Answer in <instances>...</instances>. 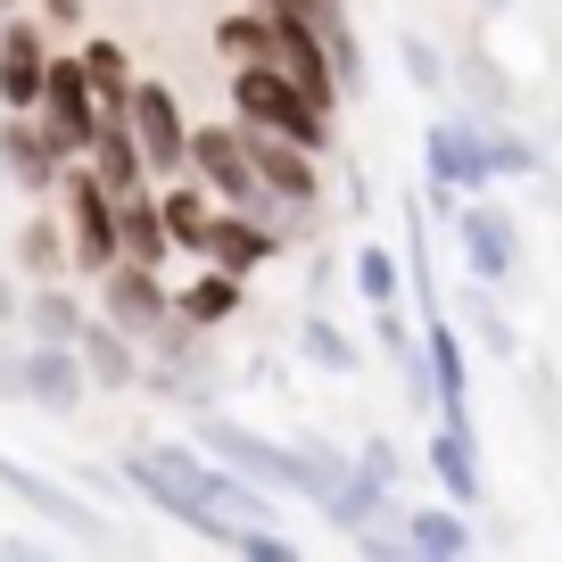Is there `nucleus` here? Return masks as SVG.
<instances>
[{"mask_svg":"<svg viewBox=\"0 0 562 562\" xmlns=\"http://www.w3.org/2000/svg\"><path fill=\"white\" fill-rule=\"evenodd\" d=\"M422 166H430V207L439 215H463L456 191H488L496 182V149H488V116H439L422 133Z\"/></svg>","mask_w":562,"mask_h":562,"instance_id":"nucleus-3","label":"nucleus"},{"mask_svg":"<svg viewBox=\"0 0 562 562\" xmlns=\"http://www.w3.org/2000/svg\"><path fill=\"white\" fill-rule=\"evenodd\" d=\"M58 199H67V232H75V273H108L124 257V232H116V191L100 182V166L75 158Z\"/></svg>","mask_w":562,"mask_h":562,"instance_id":"nucleus-5","label":"nucleus"},{"mask_svg":"<svg viewBox=\"0 0 562 562\" xmlns=\"http://www.w3.org/2000/svg\"><path fill=\"white\" fill-rule=\"evenodd\" d=\"M422 339H430V405H439V414H472V405H463L472 397V381H463V339L447 331L439 315L422 323Z\"/></svg>","mask_w":562,"mask_h":562,"instance_id":"nucleus-20","label":"nucleus"},{"mask_svg":"<svg viewBox=\"0 0 562 562\" xmlns=\"http://www.w3.org/2000/svg\"><path fill=\"white\" fill-rule=\"evenodd\" d=\"M91 397V372H83V348H58V339H34L25 348V405L67 422L75 405Z\"/></svg>","mask_w":562,"mask_h":562,"instance_id":"nucleus-13","label":"nucleus"},{"mask_svg":"<svg viewBox=\"0 0 562 562\" xmlns=\"http://www.w3.org/2000/svg\"><path fill=\"white\" fill-rule=\"evenodd\" d=\"M0 175L18 182V191H34V199H50L58 182H67V158H58V140L42 133V116H0Z\"/></svg>","mask_w":562,"mask_h":562,"instance_id":"nucleus-10","label":"nucleus"},{"mask_svg":"<svg viewBox=\"0 0 562 562\" xmlns=\"http://www.w3.org/2000/svg\"><path fill=\"white\" fill-rule=\"evenodd\" d=\"M232 554H248V562H290V554H299V546L281 538V529H273V521H248V529H240V538H232Z\"/></svg>","mask_w":562,"mask_h":562,"instance_id":"nucleus-33","label":"nucleus"},{"mask_svg":"<svg viewBox=\"0 0 562 562\" xmlns=\"http://www.w3.org/2000/svg\"><path fill=\"white\" fill-rule=\"evenodd\" d=\"M0 182H9V175H0Z\"/></svg>","mask_w":562,"mask_h":562,"instance_id":"nucleus-45","label":"nucleus"},{"mask_svg":"<svg viewBox=\"0 0 562 562\" xmlns=\"http://www.w3.org/2000/svg\"><path fill=\"white\" fill-rule=\"evenodd\" d=\"M42 18H50V25H75V18H83V0H42Z\"/></svg>","mask_w":562,"mask_h":562,"instance_id":"nucleus-41","label":"nucleus"},{"mask_svg":"<svg viewBox=\"0 0 562 562\" xmlns=\"http://www.w3.org/2000/svg\"><path fill=\"white\" fill-rule=\"evenodd\" d=\"M191 175L207 182L224 207H248L257 199V158H248L240 124H191Z\"/></svg>","mask_w":562,"mask_h":562,"instance_id":"nucleus-8","label":"nucleus"},{"mask_svg":"<svg viewBox=\"0 0 562 562\" xmlns=\"http://www.w3.org/2000/svg\"><path fill=\"white\" fill-rule=\"evenodd\" d=\"M116 232H124V257H133V265H166V257H175V232H166L158 191H124L116 199Z\"/></svg>","mask_w":562,"mask_h":562,"instance_id":"nucleus-19","label":"nucleus"},{"mask_svg":"<svg viewBox=\"0 0 562 562\" xmlns=\"http://www.w3.org/2000/svg\"><path fill=\"white\" fill-rule=\"evenodd\" d=\"M463 315H472V331H480V348H488V356H521V339H513V323L496 315V306L480 299V290H472V299H463Z\"/></svg>","mask_w":562,"mask_h":562,"instance_id":"nucleus-32","label":"nucleus"},{"mask_svg":"<svg viewBox=\"0 0 562 562\" xmlns=\"http://www.w3.org/2000/svg\"><path fill=\"white\" fill-rule=\"evenodd\" d=\"M232 116L248 124H273V133L306 140V149H331V108H315L290 75L273 67V58H248V67H232Z\"/></svg>","mask_w":562,"mask_h":562,"instance_id":"nucleus-2","label":"nucleus"},{"mask_svg":"<svg viewBox=\"0 0 562 562\" xmlns=\"http://www.w3.org/2000/svg\"><path fill=\"white\" fill-rule=\"evenodd\" d=\"M456 75H463V83H472V91H480L488 108H505V75H496V67H488L480 50H456Z\"/></svg>","mask_w":562,"mask_h":562,"instance_id":"nucleus-36","label":"nucleus"},{"mask_svg":"<svg viewBox=\"0 0 562 562\" xmlns=\"http://www.w3.org/2000/svg\"><path fill=\"white\" fill-rule=\"evenodd\" d=\"M430 472H439V488L456 496L463 513L488 496V480H480V439H472V414H439V439H430Z\"/></svg>","mask_w":562,"mask_h":562,"instance_id":"nucleus-16","label":"nucleus"},{"mask_svg":"<svg viewBox=\"0 0 562 562\" xmlns=\"http://www.w3.org/2000/svg\"><path fill=\"white\" fill-rule=\"evenodd\" d=\"M397 50H405V75H414V83H422V91H447V58H439V50H430V42H422V34H405V42H397Z\"/></svg>","mask_w":562,"mask_h":562,"instance_id":"nucleus-35","label":"nucleus"},{"mask_svg":"<svg viewBox=\"0 0 562 562\" xmlns=\"http://www.w3.org/2000/svg\"><path fill=\"white\" fill-rule=\"evenodd\" d=\"M18 265L34 281H58V265H75V232H58L50 215H34V224L18 232Z\"/></svg>","mask_w":562,"mask_h":562,"instance_id":"nucleus-28","label":"nucleus"},{"mask_svg":"<svg viewBox=\"0 0 562 562\" xmlns=\"http://www.w3.org/2000/svg\"><path fill=\"white\" fill-rule=\"evenodd\" d=\"M0 25H9V0H0Z\"/></svg>","mask_w":562,"mask_h":562,"instance_id":"nucleus-43","label":"nucleus"},{"mask_svg":"<svg viewBox=\"0 0 562 562\" xmlns=\"http://www.w3.org/2000/svg\"><path fill=\"white\" fill-rule=\"evenodd\" d=\"M133 133L149 149V175L158 182L191 175V124H182V100L166 83H133Z\"/></svg>","mask_w":562,"mask_h":562,"instance_id":"nucleus-9","label":"nucleus"},{"mask_svg":"<svg viewBox=\"0 0 562 562\" xmlns=\"http://www.w3.org/2000/svg\"><path fill=\"white\" fill-rule=\"evenodd\" d=\"M83 75H91V91H100V116H124V108H133V58H124V42H100L91 34L83 42Z\"/></svg>","mask_w":562,"mask_h":562,"instance_id":"nucleus-22","label":"nucleus"},{"mask_svg":"<svg viewBox=\"0 0 562 562\" xmlns=\"http://www.w3.org/2000/svg\"><path fill=\"white\" fill-rule=\"evenodd\" d=\"M397 290H405V265L389 257V248H356V299L364 306H397Z\"/></svg>","mask_w":562,"mask_h":562,"instance_id":"nucleus-30","label":"nucleus"},{"mask_svg":"<svg viewBox=\"0 0 562 562\" xmlns=\"http://www.w3.org/2000/svg\"><path fill=\"white\" fill-rule=\"evenodd\" d=\"M207 182H166V191H158V207H166V232H175V248H182V257H199V240H207V224H215V207H207Z\"/></svg>","mask_w":562,"mask_h":562,"instance_id":"nucleus-23","label":"nucleus"},{"mask_svg":"<svg viewBox=\"0 0 562 562\" xmlns=\"http://www.w3.org/2000/svg\"><path fill=\"white\" fill-rule=\"evenodd\" d=\"M199 447H207L215 463H232L240 480H257V488H273V496H315V472H306V456L299 447H273V439H257L248 422H232V414H207L199 405Z\"/></svg>","mask_w":562,"mask_h":562,"instance_id":"nucleus-4","label":"nucleus"},{"mask_svg":"<svg viewBox=\"0 0 562 562\" xmlns=\"http://www.w3.org/2000/svg\"><path fill=\"white\" fill-rule=\"evenodd\" d=\"M456 248H463V273L472 281H505L513 265H521V232H513V215L488 207V199H472V207L456 215Z\"/></svg>","mask_w":562,"mask_h":562,"instance_id":"nucleus-11","label":"nucleus"},{"mask_svg":"<svg viewBox=\"0 0 562 562\" xmlns=\"http://www.w3.org/2000/svg\"><path fill=\"white\" fill-rule=\"evenodd\" d=\"M299 348H306V356H315V364H323V372H339V381H348V372H356V339H348V331H339V323H331V315H306V323H299Z\"/></svg>","mask_w":562,"mask_h":562,"instance_id":"nucleus-29","label":"nucleus"},{"mask_svg":"<svg viewBox=\"0 0 562 562\" xmlns=\"http://www.w3.org/2000/svg\"><path fill=\"white\" fill-rule=\"evenodd\" d=\"M182 315H191L199 323V331H215V323H232V315H240V273H224V265H207V273H199L191 281V290H182Z\"/></svg>","mask_w":562,"mask_h":562,"instance_id":"nucleus-26","label":"nucleus"},{"mask_svg":"<svg viewBox=\"0 0 562 562\" xmlns=\"http://www.w3.org/2000/svg\"><path fill=\"white\" fill-rule=\"evenodd\" d=\"M0 397L25 405V356H18V348H0Z\"/></svg>","mask_w":562,"mask_h":562,"instance_id":"nucleus-39","label":"nucleus"},{"mask_svg":"<svg viewBox=\"0 0 562 562\" xmlns=\"http://www.w3.org/2000/svg\"><path fill=\"white\" fill-rule=\"evenodd\" d=\"M91 166H100V182L108 191H149V149H140V133H133V108H124V116H100V133H91Z\"/></svg>","mask_w":562,"mask_h":562,"instance_id":"nucleus-17","label":"nucleus"},{"mask_svg":"<svg viewBox=\"0 0 562 562\" xmlns=\"http://www.w3.org/2000/svg\"><path fill=\"white\" fill-rule=\"evenodd\" d=\"M199 257H207V265H224V273H257V265L265 257H281V232L273 224H257V215H248V207H224V215H215V224H207V240H199Z\"/></svg>","mask_w":562,"mask_h":562,"instance_id":"nucleus-15","label":"nucleus"},{"mask_svg":"<svg viewBox=\"0 0 562 562\" xmlns=\"http://www.w3.org/2000/svg\"><path fill=\"white\" fill-rule=\"evenodd\" d=\"M488 149H496V175H538V149L521 133H488Z\"/></svg>","mask_w":562,"mask_h":562,"instance_id":"nucleus-37","label":"nucleus"},{"mask_svg":"<svg viewBox=\"0 0 562 562\" xmlns=\"http://www.w3.org/2000/svg\"><path fill=\"white\" fill-rule=\"evenodd\" d=\"M100 315L116 323V331H133V339H158V323L175 315V299H166L158 265H133V257H116V265L100 273Z\"/></svg>","mask_w":562,"mask_h":562,"instance_id":"nucleus-7","label":"nucleus"},{"mask_svg":"<svg viewBox=\"0 0 562 562\" xmlns=\"http://www.w3.org/2000/svg\"><path fill=\"white\" fill-rule=\"evenodd\" d=\"M0 488L18 496V505H25V513H42V521H58V529H75V538H91V546H100V538H108V529H100V521H91V505H83V496H75V488H58V480H42V472H25V463H18V456H0Z\"/></svg>","mask_w":562,"mask_h":562,"instance_id":"nucleus-14","label":"nucleus"},{"mask_svg":"<svg viewBox=\"0 0 562 562\" xmlns=\"http://www.w3.org/2000/svg\"><path fill=\"white\" fill-rule=\"evenodd\" d=\"M75 348H83L91 389H140V339H133V331H116L108 315H91Z\"/></svg>","mask_w":562,"mask_h":562,"instance_id":"nucleus-18","label":"nucleus"},{"mask_svg":"<svg viewBox=\"0 0 562 562\" xmlns=\"http://www.w3.org/2000/svg\"><path fill=\"white\" fill-rule=\"evenodd\" d=\"M124 488H140L166 521L199 529V538L232 546L248 521H273V488L240 480L232 463L199 456V447H133L124 456Z\"/></svg>","mask_w":562,"mask_h":562,"instance_id":"nucleus-1","label":"nucleus"},{"mask_svg":"<svg viewBox=\"0 0 562 562\" xmlns=\"http://www.w3.org/2000/svg\"><path fill=\"white\" fill-rule=\"evenodd\" d=\"M356 463H364L372 480H389V488H397V456H389V439H364V456H356Z\"/></svg>","mask_w":562,"mask_h":562,"instance_id":"nucleus-38","label":"nucleus"},{"mask_svg":"<svg viewBox=\"0 0 562 562\" xmlns=\"http://www.w3.org/2000/svg\"><path fill=\"white\" fill-rule=\"evenodd\" d=\"M299 456H306V472H315V505H323V496H331L339 480L356 472V463H348V456H331V447H323V439H299Z\"/></svg>","mask_w":562,"mask_h":562,"instance_id":"nucleus-34","label":"nucleus"},{"mask_svg":"<svg viewBox=\"0 0 562 562\" xmlns=\"http://www.w3.org/2000/svg\"><path fill=\"white\" fill-rule=\"evenodd\" d=\"M480 9H505V0H480Z\"/></svg>","mask_w":562,"mask_h":562,"instance_id":"nucleus-42","label":"nucleus"},{"mask_svg":"<svg viewBox=\"0 0 562 562\" xmlns=\"http://www.w3.org/2000/svg\"><path fill=\"white\" fill-rule=\"evenodd\" d=\"M42 133L58 140V158H91V133H100V91H91V75H83V50H58L50 58V83H42Z\"/></svg>","mask_w":562,"mask_h":562,"instance_id":"nucleus-6","label":"nucleus"},{"mask_svg":"<svg viewBox=\"0 0 562 562\" xmlns=\"http://www.w3.org/2000/svg\"><path fill=\"white\" fill-rule=\"evenodd\" d=\"M405 538H414V554H430V562L472 554V521H463V505H414V513H405Z\"/></svg>","mask_w":562,"mask_h":562,"instance_id":"nucleus-21","label":"nucleus"},{"mask_svg":"<svg viewBox=\"0 0 562 562\" xmlns=\"http://www.w3.org/2000/svg\"><path fill=\"white\" fill-rule=\"evenodd\" d=\"M215 50L232 58V67H248V58H273V9H232V18H215Z\"/></svg>","mask_w":562,"mask_h":562,"instance_id":"nucleus-27","label":"nucleus"},{"mask_svg":"<svg viewBox=\"0 0 562 562\" xmlns=\"http://www.w3.org/2000/svg\"><path fill=\"white\" fill-rule=\"evenodd\" d=\"M9 9H18V0H9Z\"/></svg>","mask_w":562,"mask_h":562,"instance_id":"nucleus-44","label":"nucleus"},{"mask_svg":"<svg viewBox=\"0 0 562 562\" xmlns=\"http://www.w3.org/2000/svg\"><path fill=\"white\" fill-rule=\"evenodd\" d=\"M50 42H42V25L9 18L0 25V108H18V116H34L42 108V83H50Z\"/></svg>","mask_w":562,"mask_h":562,"instance_id":"nucleus-12","label":"nucleus"},{"mask_svg":"<svg viewBox=\"0 0 562 562\" xmlns=\"http://www.w3.org/2000/svg\"><path fill=\"white\" fill-rule=\"evenodd\" d=\"M323 42H331V67H339V91H356V83H364V42H356V25H348V9H339V0H331V9H323Z\"/></svg>","mask_w":562,"mask_h":562,"instance_id":"nucleus-31","label":"nucleus"},{"mask_svg":"<svg viewBox=\"0 0 562 562\" xmlns=\"http://www.w3.org/2000/svg\"><path fill=\"white\" fill-rule=\"evenodd\" d=\"M323 513H331V521H339V529H348V538H356V529H364V521H381V513H397V505H389V480H372L364 463H356V472L339 480L331 496H323Z\"/></svg>","mask_w":562,"mask_h":562,"instance_id":"nucleus-24","label":"nucleus"},{"mask_svg":"<svg viewBox=\"0 0 562 562\" xmlns=\"http://www.w3.org/2000/svg\"><path fill=\"white\" fill-rule=\"evenodd\" d=\"M0 323H25V299H18V281L0 273Z\"/></svg>","mask_w":562,"mask_h":562,"instance_id":"nucleus-40","label":"nucleus"},{"mask_svg":"<svg viewBox=\"0 0 562 562\" xmlns=\"http://www.w3.org/2000/svg\"><path fill=\"white\" fill-rule=\"evenodd\" d=\"M83 306L67 299V290H58V281H34V299H25V331L34 339H58V348H75V339H83Z\"/></svg>","mask_w":562,"mask_h":562,"instance_id":"nucleus-25","label":"nucleus"}]
</instances>
